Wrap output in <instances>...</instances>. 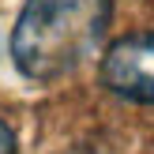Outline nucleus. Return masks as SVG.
<instances>
[{
  "mask_svg": "<svg viewBox=\"0 0 154 154\" xmlns=\"http://www.w3.org/2000/svg\"><path fill=\"white\" fill-rule=\"evenodd\" d=\"M113 0H26L11 30V60L26 79L57 83L105 42Z\"/></svg>",
  "mask_w": 154,
  "mask_h": 154,
  "instance_id": "nucleus-1",
  "label": "nucleus"
},
{
  "mask_svg": "<svg viewBox=\"0 0 154 154\" xmlns=\"http://www.w3.org/2000/svg\"><path fill=\"white\" fill-rule=\"evenodd\" d=\"M102 87L124 102L154 105V30L124 34L102 57Z\"/></svg>",
  "mask_w": 154,
  "mask_h": 154,
  "instance_id": "nucleus-2",
  "label": "nucleus"
},
{
  "mask_svg": "<svg viewBox=\"0 0 154 154\" xmlns=\"http://www.w3.org/2000/svg\"><path fill=\"white\" fill-rule=\"evenodd\" d=\"M0 154H19V147H15V135H11V128L0 120Z\"/></svg>",
  "mask_w": 154,
  "mask_h": 154,
  "instance_id": "nucleus-3",
  "label": "nucleus"
}]
</instances>
